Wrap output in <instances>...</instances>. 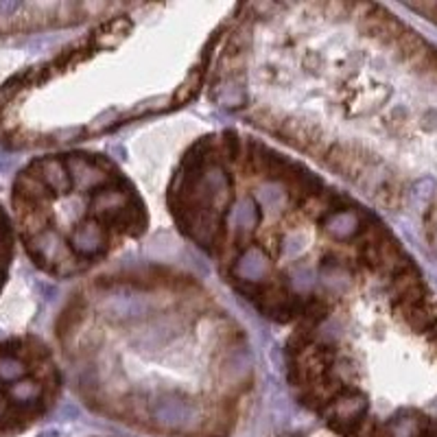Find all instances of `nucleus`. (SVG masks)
<instances>
[{"mask_svg":"<svg viewBox=\"0 0 437 437\" xmlns=\"http://www.w3.org/2000/svg\"><path fill=\"white\" fill-rule=\"evenodd\" d=\"M322 413L326 415L330 429H335V431H339L343 435H350L352 429L365 418L368 400L361 396L358 391L345 389L343 394H339Z\"/></svg>","mask_w":437,"mask_h":437,"instance_id":"1","label":"nucleus"},{"mask_svg":"<svg viewBox=\"0 0 437 437\" xmlns=\"http://www.w3.org/2000/svg\"><path fill=\"white\" fill-rule=\"evenodd\" d=\"M72 245L81 256H88L90 258V256H99L105 249H110L112 247V236H110V230L105 228L103 223L88 221V223L81 225V228L74 230Z\"/></svg>","mask_w":437,"mask_h":437,"instance_id":"2","label":"nucleus"},{"mask_svg":"<svg viewBox=\"0 0 437 437\" xmlns=\"http://www.w3.org/2000/svg\"><path fill=\"white\" fill-rule=\"evenodd\" d=\"M365 225V219L356 210H341V213H333L324 219V228L326 232L337 238V240H348L356 238Z\"/></svg>","mask_w":437,"mask_h":437,"instance_id":"3","label":"nucleus"},{"mask_svg":"<svg viewBox=\"0 0 437 437\" xmlns=\"http://www.w3.org/2000/svg\"><path fill=\"white\" fill-rule=\"evenodd\" d=\"M391 47L396 49V55L402 59V62L411 64L413 68L422 62V57L431 51L429 44L422 40L415 31H406V28L400 33V38L391 44Z\"/></svg>","mask_w":437,"mask_h":437,"instance_id":"4","label":"nucleus"},{"mask_svg":"<svg viewBox=\"0 0 437 437\" xmlns=\"http://www.w3.org/2000/svg\"><path fill=\"white\" fill-rule=\"evenodd\" d=\"M129 28H131V22L129 20H112V22H108L97 33L94 47H99V49H112V47H116V44L129 33Z\"/></svg>","mask_w":437,"mask_h":437,"instance_id":"5","label":"nucleus"},{"mask_svg":"<svg viewBox=\"0 0 437 437\" xmlns=\"http://www.w3.org/2000/svg\"><path fill=\"white\" fill-rule=\"evenodd\" d=\"M201 77H204V70H195V72H190V77L179 85V90H177V94H175V103H186V101H190L195 94H197V90H199V85H201Z\"/></svg>","mask_w":437,"mask_h":437,"instance_id":"6","label":"nucleus"},{"mask_svg":"<svg viewBox=\"0 0 437 437\" xmlns=\"http://www.w3.org/2000/svg\"><path fill=\"white\" fill-rule=\"evenodd\" d=\"M433 339H435V341H437V324H435V326H433Z\"/></svg>","mask_w":437,"mask_h":437,"instance_id":"7","label":"nucleus"}]
</instances>
